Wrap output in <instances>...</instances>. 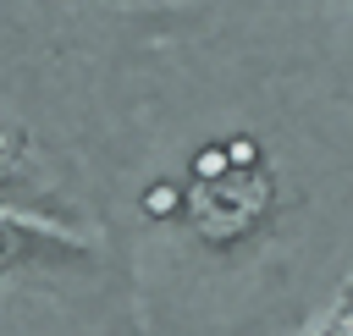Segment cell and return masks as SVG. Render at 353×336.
I'll use <instances>...</instances> for the list:
<instances>
[{"mask_svg": "<svg viewBox=\"0 0 353 336\" xmlns=\"http://www.w3.org/2000/svg\"><path fill=\"white\" fill-rule=\"evenodd\" d=\"M138 204L154 226L176 231L188 248L210 259H243L276 231L287 204V176L259 132L232 127L193 143L165 176L143 187Z\"/></svg>", "mask_w": 353, "mask_h": 336, "instance_id": "6da1fadb", "label": "cell"}, {"mask_svg": "<svg viewBox=\"0 0 353 336\" xmlns=\"http://www.w3.org/2000/svg\"><path fill=\"white\" fill-rule=\"evenodd\" d=\"M99 270V242L83 220L0 204V286L88 281Z\"/></svg>", "mask_w": 353, "mask_h": 336, "instance_id": "7a4b0ae2", "label": "cell"}, {"mask_svg": "<svg viewBox=\"0 0 353 336\" xmlns=\"http://www.w3.org/2000/svg\"><path fill=\"white\" fill-rule=\"evenodd\" d=\"M0 204H22V209H44V215H66V220H83L72 209V198L61 193V182L50 176V160L44 149L17 132V127H0Z\"/></svg>", "mask_w": 353, "mask_h": 336, "instance_id": "3957f363", "label": "cell"}, {"mask_svg": "<svg viewBox=\"0 0 353 336\" xmlns=\"http://www.w3.org/2000/svg\"><path fill=\"white\" fill-rule=\"evenodd\" d=\"M314 336H353V275L342 281V292H336V303L325 308V319L314 325Z\"/></svg>", "mask_w": 353, "mask_h": 336, "instance_id": "277c9868", "label": "cell"}]
</instances>
